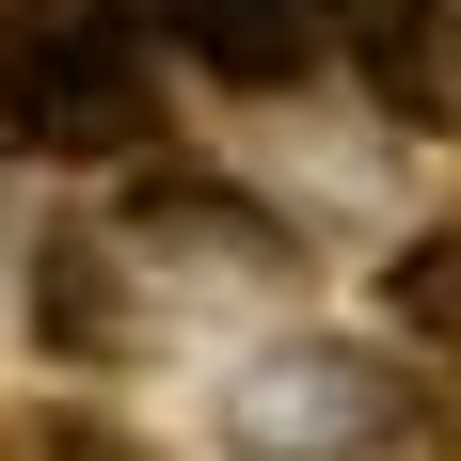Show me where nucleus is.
I'll use <instances>...</instances> for the list:
<instances>
[{
	"label": "nucleus",
	"instance_id": "obj_1",
	"mask_svg": "<svg viewBox=\"0 0 461 461\" xmlns=\"http://www.w3.org/2000/svg\"><path fill=\"white\" fill-rule=\"evenodd\" d=\"M239 461H461V382L414 334H286L223 382Z\"/></svg>",
	"mask_w": 461,
	"mask_h": 461
},
{
	"label": "nucleus",
	"instance_id": "obj_5",
	"mask_svg": "<svg viewBox=\"0 0 461 461\" xmlns=\"http://www.w3.org/2000/svg\"><path fill=\"white\" fill-rule=\"evenodd\" d=\"M128 16L159 32V64H191V80H223V95L319 80L334 32H350V0H128Z\"/></svg>",
	"mask_w": 461,
	"mask_h": 461
},
{
	"label": "nucleus",
	"instance_id": "obj_4",
	"mask_svg": "<svg viewBox=\"0 0 461 461\" xmlns=\"http://www.w3.org/2000/svg\"><path fill=\"white\" fill-rule=\"evenodd\" d=\"M112 223L143 239V271H159V286H286V271H303V239H286L255 191L191 176V159H128Z\"/></svg>",
	"mask_w": 461,
	"mask_h": 461
},
{
	"label": "nucleus",
	"instance_id": "obj_2",
	"mask_svg": "<svg viewBox=\"0 0 461 461\" xmlns=\"http://www.w3.org/2000/svg\"><path fill=\"white\" fill-rule=\"evenodd\" d=\"M0 159L32 176L159 159V32L128 0H0Z\"/></svg>",
	"mask_w": 461,
	"mask_h": 461
},
{
	"label": "nucleus",
	"instance_id": "obj_7",
	"mask_svg": "<svg viewBox=\"0 0 461 461\" xmlns=\"http://www.w3.org/2000/svg\"><path fill=\"white\" fill-rule=\"evenodd\" d=\"M382 319L414 334L429 366L461 382V223H429V239H398V271H382Z\"/></svg>",
	"mask_w": 461,
	"mask_h": 461
},
{
	"label": "nucleus",
	"instance_id": "obj_3",
	"mask_svg": "<svg viewBox=\"0 0 461 461\" xmlns=\"http://www.w3.org/2000/svg\"><path fill=\"white\" fill-rule=\"evenodd\" d=\"M16 319H32V350L64 382H128L159 366V334H176V286L143 271V239L112 223V207H64V223L32 239V286H16Z\"/></svg>",
	"mask_w": 461,
	"mask_h": 461
},
{
	"label": "nucleus",
	"instance_id": "obj_6",
	"mask_svg": "<svg viewBox=\"0 0 461 461\" xmlns=\"http://www.w3.org/2000/svg\"><path fill=\"white\" fill-rule=\"evenodd\" d=\"M334 64L382 95V128L414 143H461V0H350Z\"/></svg>",
	"mask_w": 461,
	"mask_h": 461
}]
</instances>
